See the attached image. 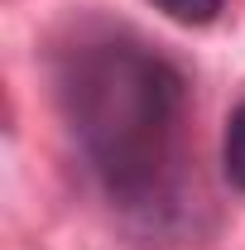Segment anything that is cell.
Listing matches in <instances>:
<instances>
[{
	"mask_svg": "<svg viewBox=\"0 0 245 250\" xmlns=\"http://www.w3.org/2000/svg\"><path fill=\"white\" fill-rule=\"evenodd\" d=\"M53 101L96 192L135 221L183 207L192 164V96L178 62L140 34L77 24L53 48Z\"/></svg>",
	"mask_w": 245,
	"mask_h": 250,
	"instance_id": "6da1fadb",
	"label": "cell"
},
{
	"mask_svg": "<svg viewBox=\"0 0 245 250\" xmlns=\"http://www.w3.org/2000/svg\"><path fill=\"white\" fill-rule=\"evenodd\" d=\"M221 173L226 183L245 192V101H236V111L226 116V135H221Z\"/></svg>",
	"mask_w": 245,
	"mask_h": 250,
	"instance_id": "7a4b0ae2",
	"label": "cell"
},
{
	"mask_svg": "<svg viewBox=\"0 0 245 250\" xmlns=\"http://www.w3.org/2000/svg\"><path fill=\"white\" fill-rule=\"evenodd\" d=\"M159 15H168L173 24H187V29H202V24H216V15L226 10V0H149Z\"/></svg>",
	"mask_w": 245,
	"mask_h": 250,
	"instance_id": "3957f363",
	"label": "cell"
}]
</instances>
